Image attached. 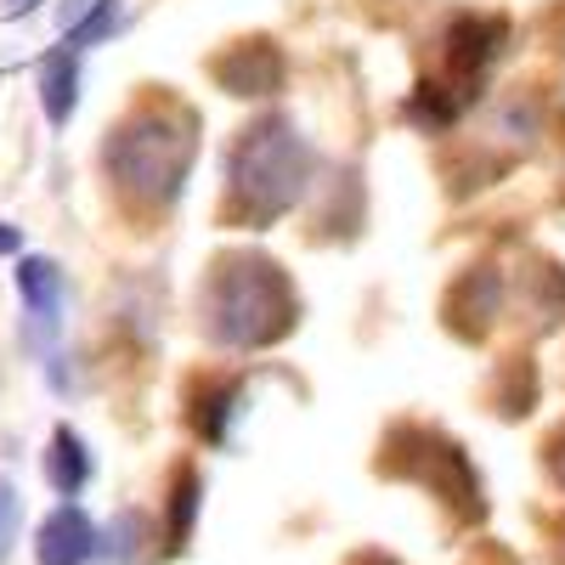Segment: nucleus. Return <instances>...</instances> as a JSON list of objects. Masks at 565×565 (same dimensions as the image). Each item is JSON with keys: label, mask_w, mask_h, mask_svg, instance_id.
Wrapping results in <instances>:
<instances>
[{"label": "nucleus", "mask_w": 565, "mask_h": 565, "mask_svg": "<svg viewBox=\"0 0 565 565\" xmlns=\"http://www.w3.org/2000/svg\"><path fill=\"white\" fill-rule=\"evenodd\" d=\"M40 565H85L90 554H97V532H90L85 509H57L52 521L40 526V543H34Z\"/></svg>", "instance_id": "nucleus-1"}, {"label": "nucleus", "mask_w": 565, "mask_h": 565, "mask_svg": "<svg viewBox=\"0 0 565 565\" xmlns=\"http://www.w3.org/2000/svg\"><path fill=\"white\" fill-rule=\"evenodd\" d=\"M18 295L29 306V322H34V334H57V322H63V271L52 260H18Z\"/></svg>", "instance_id": "nucleus-2"}, {"label": "nucleus", "mask_w": 565, "mask_h": 565, "mask_svg": "<svg viewBox=\"0 0 565 565\" xmlns=\"http://www.w3.org/2000/svg\"><path fill=\"white\" fill-rule=\"evenodd\" d=\"M45 476H52V487L63 498H74L85 481H90V458H85V441L74 430H57L52 436V458H45Z\"/></svg>", "instance_id": "nucleus-3"}, {"label": "nucleus", "mask_w": 565, "mask_h": 565, "mask_svg": "<svg viewBox=\"0 0 565 565\" xmlns=\"http://www.w3.org/2000/svg\"><path fill=\"white\" fill-rule=\"evenodd\" d=\"M40 90H45V114H52V125H63L74 114V103H79V68H74V57H52V63H45Z\"/></svg>", "instance_id": "nucleus-4"}, {"label": "nucleus", "mask_w": 565, "mask_h": 565, "mask_svg": "<svg viewBox=\"0 0 565 565\" xmlns=\"http://www.w3.org/2000/svg\"><path fill=\"white\" fill-rule=\"evenodd\" d=\"M119 23V0H85V12L68 23V45H97Z\"/></svg>", "instance_id": "nucleus-5"}, {"label": "nucleus", "mask_w": 565, "mask_h": 565, "mask_svg": "<svg viewBox=\"0 0 565 565\" xmlns=\"http://www.w3.org/2000/svg\"><path fill=\"white\" fill-rule=\"evenodd\" d=\"M170 543L164 548H181L186 532H193V509H199V481H193V469H181L175 476V492H170Z\"/></svg>", "instance_id": "nucleus-6"}, {"label": "nucleus", "mask_w": 565, "mask_h": 565, "mask_svg": "<svg viewBox=\"0 0 565 565\" xmlns=\"http://www.w3.org/2000/svg\"><path fill=\"white\" fill-rule=\"evenodd\" d=\"M12 537H18V492H12L7 481H0V559H7Z\"/></svg>", "instance_id": "nucleus-7"}, {"label": "nucleus", "mask_w": 565, "mask_h": 565, "mask_svg": "<svg viewBox=\"0 0 565 565\" xmlns=\"http://www.w3.org/2000/svg\"><path fill=\"white\" fill-rule=\"evenodd\" d=\"M0 249H18V238H12V232H7V221H0Z\"/></svg>", "instance_id": "nucleus-8"}, {"label": "nucleus", "mask_w": 565, "mask_h": 565, "mask_svg": "<svg viewBox=\"0 0 565 565\" xmlns=\"http://www.w3.org/2000/svg\"><path fill=\"white\" fill-rule=\"evenodd\" d=\"M7 7H12V12H29V7H34V0H7Z\"/></svg>", "instance_id": "nucleus-9"}]
</instances>
